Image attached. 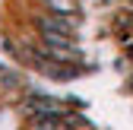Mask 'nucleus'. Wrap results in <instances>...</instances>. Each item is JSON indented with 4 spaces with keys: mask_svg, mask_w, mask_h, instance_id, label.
Here are the masks:
<instances>
[{
    "mask_svg": "<svg viewBox=\"0 0 133 130\" xmlns=\"http://www.w3.org/2000/svg\"><path fill=\"white\" fill-rule=\"evenodd\" d=\"M41 32H48V35H73V22L66 19V16H44V19L38 22Z\"/></svg>",
    "mask_w": 133,
    "mask_h": 130,
    "instance_id": "obj_1",
    "label": "nucleus"
},
{
    "mask_svg": "<svg viewBox=\"0 0 133 130\" xmlns=\"http://www.w3.org/2000/svg\"><path fill=\"white\" fill-rule=\"evenodd\" d=\"M48 6L54 10V16H66V13H73V10H76L73 0H48Z\"/></svg>",
    "mask_w": 133,
    "mask_h": 130,
    "instance_id": "obj_2",
    "label": "nucleus"
}]
</instances>
